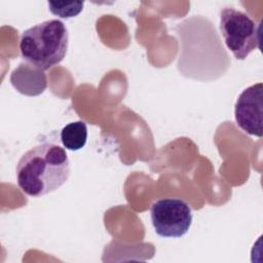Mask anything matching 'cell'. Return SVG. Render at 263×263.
<instances>
[{
  "label": "cell",
  "mask_w": 263,
  "mask_h": 263,
  "mask_svg": "<svg viewBox=\"0 0 263 263\" xmlns=\"http://www.w3.org/2000/svg\"><path fill=\"white\" fill-rule=\"evenodd\" d=\"M18 187L32 197H41L63 186L70 176L66 150L52 143L34 146L20 158L15 168Z\"/></svg>",
  "instance_id": "obj_1"
},
{
  "label": "cell",
  "mask_w": 263,
  "mask_h": 263,
  "mask_svg": "<svg viewBox=\"0 0 263 263\" xmlns=\"http://www.w3.org/2000/svg\"><path fill=\"white\" fill-rule=\"evenodd\" d=\"M68 43L66 25L60 20H48L23 32L20 50L28 64L45 71L64 60Z\"/></svg>",
  "instance_id": "obj_2"
},
{
  "label": "cell",
  "mask_w": 263,
  "mask_h": 263,
  "mask_svg": "<svg viewBox=\"0 0 263 263\" xmlns=\"http://www.w3.org/2000/svg\"><path fill=\"white\" fill-rule=\"evenodd\" d=\"M220 30L226 46L237 60H245L259 46L256 23L240 10L223 8L220 12Z\"/></svg>",
  "instance_id": "obj_3"
},
{
  "label": "cell",
  "mask_w": 263,
  "mask_h": 263,
  "mask_svg": "<svg viewBox=\"0 0 263 263\" xmlns=\"http://www.w3.org/2000/svg\"><path fill=\"white\" fill-rule=\"evenodd\" d=\"M151 222L161 237L179 238L186 234L192 224L190 204L178 197H165L154 201L150 209Z\"/></svg>",
  "instance_id": "obj_4"
},
{
  "label": "cell",
  "mask_w": 263,
  "mask_h": 263,
  "mask_svg": "<svg viewBox=\"0 0 263 263\" xmlns=\"http://www.w3.org/2000/svg\"><path fill=\"white\" fill-rule=\"evenodd\" d=\"M263 84H253L238 96L234 106L236 124L248 135H263Z\"/></svg>",
  "instance_id": "obj_5"
},
{
  "label": "cell",
  "mask_w": 263,
  "mask_h": 263,
  "mask_svg": "<svg viewBox=\"0 0 263 263\" xmlns=\"http://www.w3.org/2000/svg\"><path fill=\"white\" fill-rule=\"evenodd\" d=\"M12 86L26 96H39L47 86V79L44 71L28 64L22 63L15 68L10 76Z\"/></svg>",
  "instance_id": "obj_6"
},
{
  "label": "cell",
  "mask_w": 263,
  "mask_h": 263,
  "mask_svg": "<svg viewBox=\"0 0 263 263\" xmlns=\"http://www.w3.org/2000/svg\"><path fill=\"white\" fill-rule=\"evenodd\" d=\"M61 141L64 147L71 151L82 149L87 141V125L82 120L68 123L61 130Z\"/></svg>",
  "instance_id": "obj_7"
},
{
  "label": "cell",
  "mask_w": 263,
  "mask_h": 263,
  "mask_svg": "<svg viewBox=\"0 0 263 263\" xmlns=\"http://www.w3.org/2000/svg\"><path fill=\"white\" fill-rule=\"evenodd\" d=\"M84 2H65V1H48V7L52 14L62 18H70L78 15L83 9Z\"/></svg>",
  "instance_id": "obj_8"
}]
</instances>
